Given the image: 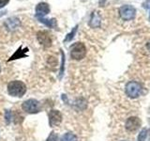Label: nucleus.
<instances>
[{"label":"nucleus","mask_w":150,"mask_h":141,"mask_svg":"<svg viewBox=\"0 0 150 141\" xmlns=\"http://www.w3.org/2000/svg\"><path fill=\"white\" fill-rule=\"evenodd\" d=\"M8 93L12 97L22 98L26 93V86L23 81L13 80L8 84Z\"/></svg>","instance_id":"1"},{"label":"nucleus","mask_w":150,"mask_h":141,"mask_svg":"<svg viewBox=\"0 0 150 141\" xmlns=\"http://www.w3.org/2000/svg\"><path fill=\"white\" fill-rule=\"evenodd\" d=\"M86 55V47L83 42H75L70 46V56L74 60H81Z\"/></svg>","instance_id":"2"},{"label":"nucleus","mask_w":150,"mask_h":141,"mask_svg":"<svg viewBox=\"0 0 150 141\" xmlns=\"http://www.w3.org/2000/svg\"><path fill=\"white\" fill-rule=\"evenodd\" d=\"M22 109L27 114H37L40 112V103L36 99H28L22 103Z\"/></svg>","instance_id":"3"},{"label":"nucleus","mask_w":150,"mask_h":141,"mask_svg":"<svg viewBox=\"0 0 150 141\" xmlns=\"http://www.w3.org/2000/svg\"><path fill=\"white\" fill-rule=\"evenodd\" d=\"M141 90H142V87L138 82L130 81L126 86V93L129 98H137L141 94Z\"/></svg>","instance_id":"4"},{"label":"nucleus","mask_w":150,"mask_h":141,"mask_svg":"<svg viewBox=\"0 0 150 141\" xmlns=\"http://www.w3.org/2000/svg\"><path fill=\"white\" fill-rule=\"evenodd\" d=\"M37 40L39 41V43L43 46L44 48H49L52 46L53 43V40L50 35L49 32H47L46 30H40L37 32Z\"/></svg>","instance_id":"5"},{"label":"nucleus","mask_w":150,"mask_h":141,"mask_svg":"<svg viewBox=\"0 0 150 141\" xmlns=\"http://www.w3.org/2000/svg\"><path fill=\"white\" fill-rule=\"evenodd\" d=\"M136 11L133 7L129 6V5H126V6H122L119 9V15L120 17L125 21H129L132 20L135 17Z\"/></svg>","instance_id":"6"},{"label":"nucleus","mask_w":150,"mask_h":141,"mask_svg":"<svg viewBox=\"0 0 150 141\" xmlns=\"http://www.w3.org/2000/svg\"><path fill=\"white\" fill-rule=\"evenodd\" d=\"M49 125L51 127H57L62 122V114L58 110H51L48 114Z\"/></svg>","instance_id":"7"},{"label":"nucleus","mask_w":150,"mask_h":141,"mask_svg":"<svg viewBox=\"0 0 150 141\" xmlns=\"http://www.w3.org/2000/svg\"><path fill=\"white\" fill-rule=\"evenodd\" d=\"M35 11H36V17L37 18H43L50 13L51 9H50V6H49L48 3L40 2L39 4H37Z\"/></svg>","instance_id":"8"},{"label":"nucleus","mask_w":150,"mask_h":141,"mask_svg":"<svg viewBox=\"0 0 150 141\" xmlns=\"http://www.w3.org/2000/svg\"><path fill=\"white\" fill-rule=\"evenodd\" d=\"M4 26H6V28L9 31H14L21 26V21L20 19L16 16H12L6 19L4 22Z\"/></svg>","instance_id":"9"},{"label":"nucleus","mask_w":150,"mask_h":141,"mask_svg":"<svg viewBox=\"0 0 150 141\" xmlns=\"http://www.w3.org/2000/svg\"><path fill=\"white\" fill-rule=\"evenodd\" d=\"M141 125V120L137 117H130L126 121V129L129 132H135Z\"/></svg>","instance_id":"10"},{"label":"nucleus","mask_w":150,"mask_h":141,"mask_svg":"<svg viewBox=\"0 0 150 141\" xmlns=\"http://www.w3.org/2000/svg\"><path fill=\"white\" fill-rule=\"evenodd\" d=\"M28 52V48H25V49H22V46L19 47V49L14 53L11 58L8 59V61H12V60H15V59H19V58H23L26 56V53Z\"/></svg>","instance_id":"11"},{"label":"nucleus","mask_w":150,"mask_h":141,"mask_svg":"<svg viewBox=\"0 0 150 141\" xmlns=\"http://www.w3.org/2000/svg\"><path fill=\"white\" fill-rule=\"evenodd\" d=\"M39 22L42 23L43 25H45L46 26H48L50 28H55L57 26V23H56V20L54 18H51V19H46V18H37Z\"/></svg>","instance_id":"12"},{"label":"nucleus","mask_w":150,"mask_h":141,"mask_svg":"<svg viewBox=\"0 0 150 141\" xmlns=\"http://www.w3.org/2000/svg\"><path fill=\"white\" fill-rule=\"evenodd\" d=\"M89 25L92 27H97V26H100V17L98 16V14H97V12H93L91 18H90V21H89Z\"/></svg>","instance_id":"13"},{"label":"nucleus","mask_w":150,"mask_h":141,"mask_svg":"<svg viewBox=\"0 0 150 141\" xmlns=\"http://www.w3.org/2000/svg\"><path fill=\"white\" fill-rule=\"evenodd\" d=\"M60 141H78L77 136L72 133H66L62 135Z\"/></svg>","instance_id":"14"},{"label":"nucleus","mask_w":150,"mask_h":141,"mask_svg":"<svg viewBox=\"0 0 150 141\" xmlns=\"http://www.w3.org/2000/svg\"><path fill=\"white\" fill-rule=\"evenodd\" d=\"M77 28H78V26H74L73 27V29L70 31V33H69V34L66 36V38H65V40H64V42H68V41H71L73 38H74V36H75V34H76V31H77Z\"/></svg>","instance_id":"15"},{"label":"nucleus","mask_w":150,"mask_h":141,"mask_svg":"<svg viewBox=\"0 0 150 141\" xmlns=\"http://www.w3.org/2000/svg\"><path fill=\"white\" fill-rule=\"evenodd\" d=\"M61 56H62V59H61V66H60V70H59V78L63 76L64 73V65H65V55L64 52L61 50Z\"/></svg>","instance_id":"16"},{"label":"nucleus","mask_w":150,"mask_h":141,"mask_svg":"<svg viewBox=\"0 0 150 141\" xmlns=\"http://www.w3.org/2000/svg\"><path fill=\"white\" fill-rule=\"evenodd\" d=\"M146 136H147V129L144 128L140 132V134L138 135V141H145Z\"/></svg>","instance_id":"17"},{"label":"nucleus","mask_w":150,"mask_h":141,"mask_svg":"<svg viewBox=\"0 0 150 141\" xmlns=\"http://www.w3.org/2000/svg\"><path fill=\"white\" fill-rule=\"evenodd\" d=\"M58 140V135L57 134H55L54 132H51V134L47 137L46 141H57Z\"/></svg>","instance_id":"18"},{"label":"nucleus","mask_w":150,"mask_h":141,"mask_svg":"<svg viewBox=\"0 0 150 141\" xmlns=\"http://www.w3.org/2000/svg\"><path fill=\"white\" fill-rule=\"evenodd\" d=\"M11 0H0V9H3L9 3Z\"/></svg>","instance_id":"19"},{"label":"nucleus","mask_w":150,"mask_h":141,"mask_svg":"<svg viewBox=\"0 0 150 141\" xmlns=\"http://www.w3.org/2000/svg\"><path fill=\"white\" fill-rule=\"evenodd\" d=\"M147 48H148V49H149V51H150V41L147 43Z\"/></svg>","instance_id":"20"},{"label":"nucleus","mask_w":150,"mask_h":141,"mask_svg":"<svg viewBox=\"0 0 150 141\" xmlns=\"http://www.w3.org/2000/svg\"><path fill=\"white\" fill-rule=\"evenodd\" d=\"M0 72H1V66H0Z\"/></svg>","instance_id":"21"},{"label":"nucleus","mask_w":150,"mask_h":141,"mask_svg":"<svg viewBox=\"0 0 150 141\" xmlns=\"http://www.w3.org/2000/svg\"><path fill=\"white\" fill-rule=\"evenodd\" d=\"M149 20H150V16H149Z\"/></svg>","instance_id":"22"}]
</instances>
